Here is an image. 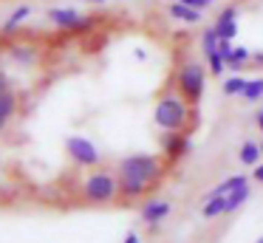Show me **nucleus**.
<instances>
[{
  "label": "nucleus",
  "mask_w": 263,
  "mask_h": 243,
  "mask_svg": "<svg viewBox=\"0 0 263 243\" xmlns=\"http://www.w3.org/2000/svg\"><path fill=\"white\" fill-rule=\"evenodd\" d=\"M161 173H164V161L153 153H133V156L119 161V195L127 201H136L144 192H150L159 184Z\"/></svg>",
  "instance_id": "f257e3e1"
},
{
  "label": "nucleus",
  "mask_w": 263,
  "mask_h": 243,
  "mask_svg": "<svg viewBox=\"0 0 263 243\" xmlns=\"http://www.w3.org/2000/svg\"><path fill=\"white\" fill-rule=\"evenodd\" d=\"M190 107L193 105L178 90H167V94L159 96V102L153 107V122L161 130H184L190 124Z\"/></svg>",
  "instance_id": "f03ea898"
},
{
  "label": "nucleus",
  "mask_w": 263,
  "mask_h": 243,
  "mask_svg": "<svg viewBox=\"0 0 263 243\" xmlns=\"http://www.w3.org/2000/svg\"><path fill=\"white\" fill-rule=\"evenodd\" d=\"M206 73H210V68H204L201 62H195V60H187L181 68H178V73H176V90H178V94H181L193 107L198 105L201 96H204Z\"/></svg>",
  "instance_id": "7ed1b4c3"
},
{
  "label": "nucleus",
  "mask_w": 263,
  "mask_h": 243,
  "mask_svg": "<svg viewBox=\"0 0 263 243\" xmlns=\"http://www.w3.org/2000/svg\"><path fill=\"white\" fill-rule=\"evenodd\" d=\"M119 195V175L108 170H93L82 178V198L88 203H110Z\"/></svg>",
  "instance_id": "20e7f679"
},
{
  "label": "nucleus",
  "mask_w": 263,
  "mask_h": 243,
  "mask_svg": "<svg viewBox=\"0 0 263 243\" xmlns=\"http://www.w3.org/2000/svg\"><path fill=\"white\" fill-rule=\"evenodd\" d=\"M65 153L77 167H97L99 164V150L91 139L85 136H68L65 139Z\"/></svg>",
  "instance_id": "39448f33"
},
{
  "label": "nucleus",
  "mask_w": 263,
  "mask_h": 243,
  "mask_svg": "<svg viewBox=\"0 0 263 243\" xmlns=\"http://www.w3.org/2000/svg\"><path fill=\"white\" fill-rule=\"evenodd\" d=\"M190 150H193V141H190V136L184 130H161V153L170 161H178Z\"/></svg>",
  "instance_id": "423d86ee"
},
{
  "label": "nucleus",
  "mask_w": 263,
  "mask_h": 243,
  "mask_svg": "<svg viewBox=\"0 0 263 243\" xmlns=\"http://www.w3.org/2000/svg\"><path fill=\"white\" fill-rule=\"evenodd\" d=\"M48 20H51L57 28H63V31H77V28L88 26L85 17H82L77 9H68V6H54V9H48Z\"/></svg>",
  "instance_id": "0eeeda50"
},
{
  "label": "nucleus",
  "mask_w": 263,
  "mask_h": 243,
  "mask_svg": "<svg viewBox=\"0 0 263 243\" xmlns=\"http://www.w3.org/2000/svg\"><path fill=\"white\" fill-rule=\"evenodd\" d=\"M212 26H215V31L221 40H232L235 43V37H238V6H227V9L215 17Z\"/></svg>",
  "instance_id": "6e6552de"
},
{
  "label": "nucleus",
  "mask_w": 263,
  "mask_h": 243,
  "mask_svg": "<svg viewBox=\"0 0 263 243\" xmlns=\"http://www.w3.org/2000/svg\"><path fill=\"white\" fill-rule=\"evenodd\" d=\"M167 14H170L176 23H187V26H195V23L204 20V11H201V9H193V6H187V3H181V0H170V6H167Z\"/></svg>",
  "instance_id": "1a4fd4ad"
},
{
  "label": "nucleus",
  "mask_w": 263,
  "mask_h": 243,
  "mask_svg": "<svg viewBox=\"0 0 263 243\" xmlns=\"http://www.w3.org/2000/svg\"><path fill=\"white\" fill-rule=\"evenodd\" d=\"M170 212H173V203H170V201L153 198V201H144V207H142V220H144V223H161V220H164Z\"/></svg>",
  "instance_id": "9d476101"
},
{
  "label": "nucleus",
  "mask_w": 263,
  "mask_h": 243,
  "mask_svg": "<svg viewBox=\"0 0 263 243\" xmlns=\"http://www.w3.org/2000/svg\"><path fill=\"white\" fill-rule=\"evenodd\" d=\"M223 60H227V65L232 68L235 73H238L240 68L246 65V62H252V51L246 48V45H235V43H232V48L223 54Z\"/></svg>",
  "instance_id": "9b49d317"
},
{
  "label": "nucleus",
  "mask_w": 263,
  "mask_h": 243,
  "mask_svg": "<svg viewBox=\"0 0 263 243\" xmlns=\"http://www.w3.org/2000/svg\"><path fill=\"white\" fill-rule=\"evenodd\" d=\"M201 215L206 220H215L221 215H227V195H206V203L201 209Z\"/></svg>",
  "instance_id": "f8f14e48"
},
{
  "label": "nucleus",
  "mask_w": 263,
  "mask_h": 243,
  "mask_svg": "<svg viewBox=\"0 0 263 243\" xmlns=\"http://www.w3.org/2000/svg\"><path fill=\"white\" fill-rule=\"evenodd\" d=\"M260 156H263V150H260V141H243L240 144V153H238V158H240V164H246V167H255V164H260Z\"/></svg>",
  "instance_id": "ddd939ff"
},
{
  "label": "nucleus",
  "mask_w": 263,
  "mask_h": 243,
  "mask_svg": "<svg viewBox=\"0 0 263 243\" xmlns=\"http://www.w3.org/2000/svg\"><path fill=\"white\" fill-rule=\"evenodd\" d=\"M17 107H20V99H17V94H14L12 88L0 90V113H3V116L14 119L17 116Z\"/></svg>",
  "instance_id": "4468645a"
},
{
  "label": "nucleus",
  "mask_w": 263,
  "mask_h": 243,
  "mask_svg": "<svg viewBox=\"0 0 263 243\" xmlns=\"http://www.w3.org/2000/svg\"><path fill=\"white\" fill-rule=\"evenodd\" d=\"M9 57L14 62H20V65H31V62H37V48L34 45H12Z\"/></svg>",
  "instance_id": "2eb2a0df"
},
{
  "label": "nucleus",
  "mask_w": 263,
  "mask_h": 243,
  "mask_svg": "<svg viewBox=\"0 0 263 243\" xmlns=\"http://www.w3.org/2000/svg\"><path fill=\"white\" fill-rule=\"evenodd\" d=\"M31 11H34V9H31V6H29V3H23V6H17V9H14V11H12V14H9V20H6V23H3V31H6V34H12V31H17V26H20V23H23V20H26V17H29V14H31Z\"/></svg>",
  "instance_id": "dca6fc26"
},
{
  "label": "nucleus",
  "mask_w": 263,
  "mask_h": 243,
  "mask_svg": "<svg viewBox=\"0 0 263 243\" xmlns=\"http://www.w3.org/2000/svg\"><path fill=\"white\" fill-rule=\"evenodd\" d=\"M246 201H249V184H243V186H238V190H232V192L227 195V215L235 212V209H240Z\"/></svg>",
  "instance_id": "f3484780"
},
{
  "label": "nucleus",
  "mask_w": 263,
  "mask_h": 243,
  "mask_svg": "<svg viewBox=\"0 0 263 243\" xmlns=\"http://www.w3.org/2000/svg\"><path fill=\"white\" fill-rule=\"evenodd\" d=\"M243 184H249V178H246V175H240V173L238 175H229V178L221 181V184H218L210 195H229L232 190H238V186H243Z\"/></svg>",
  "instance_id": "a211bd4d"
},
{
  "label": "nucleus",
  "mask_w": 263,
  "mask_h": 243,
  "mask_svg": "<svg viewBox=\"0 0 263 243\" xmlns=\"http://www.w3.org/2000/svg\"><path fill=\"white\" fill-rule=\"evenodd\" d=\"M218 45H221V37H218L215 26L204 28V34H201V51H204V57L215 54V51H218Z\"/></svg>",
  "instance_id": "6ab92c4d"
},
{
  "label": "nucleus",
  "mask_w": 263,
  "mask_h": 243,
  "mask_svg": "<svg viewBox=\"0 0 263 243\" xmlns=\"http://www.w3.org/2000/svg\"><path fill=\"white\" fill-rule=\"evenodd\" d=\"M243 99H246V102H257V99H263V77H257V79H246Z\"/></svg>",
  "instance_id": "aec40b11"
},
{
  "label": "nucleus",
  "mask_w": 263,
  "mask_h": 243,
  "mask_svg": "<svg viewBox=\"0 0 263 243\" xmlns=\"http://www.w3.org/2000/svg\"><path fill=\"white\" fill-rule=\"evenodd\" d=\"M243 88H246V79L238 77V73H232V77L223 82V94L227 96H243Z\"/></svg>",
  "instance_id": "412c9836"
},
{
  "label": "nucleus",
  "mask_w": 263,
  "mask_h": 243,
  "mask_svg": "<svg viewBox=\"0 0 263 243\" xmlns=\"http://www.w3.org/2000/svg\"><path fill=\"white\" fill-rule=\"evenodd\" d=\"M206 68H210V73H212V77H221V73L223 71H227V60H223V54H221V51H215V54H210V57H206Z\"/></svg>",
  "instance_id": "4be33fe9"
},
{
  "label": "nucleus",
  "mask_w": 263,
  "mask_h": 243,
  "mask_svg": "<svg viewBox=\"0 0 263 243\" xmlns=\"http://www.w3.org/2000/svg\"><path fill=\"white\" fill-rule=\"evenodd\" d=\"M181 3H187V6H193V9H201V11H204L206 6H212L215 0H181Z\"/></svg>",
  "instance_id": "5701e85b"
},
{
  "label": "nucleus",
  "mask_w": 263,
  "mask_h": 243,
  "mask_svg": "<svg viewBox=\"0 0 263 243\" xmlns=\"http://www.w3.org/2000/svg\"><path fill=\"white\" fill-rule=\"evenodd\" d=\"M252 181H257V184H263V161L252 167Z\"/></svg>",
  "instance_id": "b1692460"
},
{
  "label": "nucleus",
  "mask_w": 263,
  "mask_h": 243,
  "mask_svg": "<svg viewBox=\"0 0 263 243\" xmlns=\"http://www.w3.org/2000/svg\"><path fill=\"white\" fill-rule=\"evenodd\" d=\"M252 65L263 68V51H252Z\"/></svg>",
  "instance_id": "393cba45"
},
{
  "label": "nucleus",
  "mask_w": 263,
  "mask_h": 243,
  "mask_svg": "<svg viewBox=\"0 0 263 243\" xmlns=\"http://www.w3.org/2000/svg\"><path fill=\"white\" fill-rule=\"evenodd\" d=\"M255 124H257V130H260V133H263V107H260V110L255 113Z\"/></svg>",
  "instance_id": "a878e982"
},
{
  "label": "nucleus",
  "mask_w": 263,
  "mask_h": 243,
  "mask_svg": "<svg viewBox=\"0 0 263 243\" xmlns=\"http://www.w3.org/2000/svg\"><path fill=\"white\" fill-rule=\"evenodd\" d=\"M125 243H142V237H139V235H136V232H130V235H127V237H125Z\"/></svg>",
  "instance_id": "bb28decb"
},
{
  "label": "nucleus",
  "mask_w": 263,
  "mask_h": 243,
  "mask_svg": "<svg viewBox=\"0 0 263 243\" xmlns=\"http://www.w3.org/2000/svg\"><path fill=\"white\" fill-rule=\"evenodd\" d=\"M6 88H9V77L0 71V90H6Z\"/></svg>",
  "instance_id": "cd10ccee"
},
{
  "label": "nucleus",
  "mask_w": 263,
  "mask_h": 243,
  "mask_svg": "<svg viewBox=\"0 0 263 243\" xmlns=\"http://www.w3.org/2000/svg\"><path fill=\"white\" fill-rule=\"evenodd\" d=\"M6 124H9V119H6V116H3V113H0V130L6 127Z\"/></svg>",
  "instance_id": "c85d7f7f"
},
{
  "label": "nucleus",
  "mask_w": 263,
  "mask_h": 243,
  "mask_svg": "<svg viewBox=\"0 0 263 243\" xmlns=\"http://www.w3.org/2000/svg\"><path fill=\"white\" fill-rule=\"evenodd\" d=\"M85 3H105V0H85Z\"/></svg>",
  "instance_id": "c756f323"
},
{
  "label": "nucleus",
  "mask_w": 263,
  "mask_h": 243,
  "mask_svg": "<svg viewBox=\"0 0 263 243\" xmlns=\"http://www.w3.org/2000/svg\"><path fill=\"white\" fill-rule=\"evenodd\" d=\"M255 243H263V237H257V240H255Z\"/></svg>",
  "instance_id": "7c9ffc66"
},
{
  "label": "nucleus",
  "mask_w": 263,
  "mask_h": 243,
  "mask_svg": "<svg viewBox=\"0 0 263 243\" xmlns=\"http://www.w3.org/2000/svg\"><path fill=\"white\" fill-rule=\"evenodd\" d=\"M260 150H263V141H260Z\"/></svg>",
  "instance_id": "2f4dec72"
}]
</instances>
